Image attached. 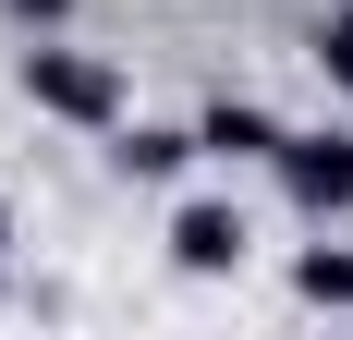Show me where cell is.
I'll use <instances>...</instances> for the list:
<instances>
[{
	"mask_svg": "<svg viewBox=\"0 0 353 340\" xmlns=\"http://www.w3.org/2000/svg\"><path fill=\"white\" fill-rule=\"evenodd\" d=\"M25 98L49 109V122H122V73L110 61H85V49H25Z\"/></svg>",
	"mask_w": 353,
	"mask_h": 340,
	"instance_id": "obj_1",
	"label": "cell"
},
{
	"mask_svg": "<svg viewBox=\"0 0 353 340\" xmlns=\"http://www.w3.org/2000/svg\"><path fill=\"white\" fill-rule=\"evenodd\" d=\"M281 195L305 219H353V134H281Z\"/></svg>",
	"mask_w": 353,
	"mask_h": 340,
	"instance_id": "obj_2",
	"label": "cell"
},
{
	"mask_svg": "<svg viewBox=\"0 0 353 340\" xmlns=\"http://www.w3.org/2000/svg\"><path fill=\"white\" fill-rule=\"evenodd\" d=\"M171 255H183L195 279H219V268H244V206H219V195L171 206Z\"/></svg>",
	"mask_w": 353,
	"mask_h": 340,
	"instance_id": "obj_3",
	"label": "cell"
},
{
	"mask_svg": "<svg viewBox=\"0 0 353 340\" xmlns=\"http://www.w3.org/2000/svg\"><path fill=\"white\" fill-rule=\"evenodd\" d=\"M195 146H208V158H281V109H256V98H208Z\"/></svg>",
	"mask_w": 353,
	"mask_h": 340,
	"instance_id": "obj_4",
	"label": "cell"
},
{
	"mask_svg": "<svg viewBox=\"0 0 353 340\" xmlns=\"http://www.w3.org/2000/svg\"><path fill=\"white\" fill-rule=\"evenodd\" d=\"M183 158H195V134H171V122H134L122 134V170H146V182H171Z\"/></svg>",
	"mask_w": 353,
	"mask_h": 340,
	"instance_id": "obj_5",
	"label": "cell"
},
{
	"mask_svg": "<svg viewBox=\"0 0 353 340\" xmlns=\"http://www.w3.org/2000/svg\"><path fill=\"white\" fill-rule=\"evenodd\" d=\"M292 292H305V304H353V243H317V255L292 268Z\"/></svg>",
	"mask_w": 353,
	"mask_h": 340,
	"instance_id": "obj_6",
	"label": "cell"
},
{
	"mask_svg": "<svg viewBox=\"0 0 353 340\" xmlns=\"http://www.w3.org/2000/svg\"><path fill=\"white\" fill-rule=\"evenodd\" d=\"M317 73H329V85L353 98V12H341V25H317Z\"/></svg>",
	"mask_w": 353,
	"mask_h": 340,
	"instance_id": "obj_7",
	"label": "cell"
},
{
	"mask_svg": "<svg viewBox=\"0 0 353 340\" xmlns=\"http://www.w3.org/2000/svg\"><path fill=\"white\" fill-rule=\"evenodd\" d=\"M12 12H25V25H61V12H73V0H12Z\"/></svg>",
	"mask_w": 353,
	"mask_h": 340,
	"instance_id": "obj_8",
	"label": "cell"
},
{
	"mask_svg": "<svg viewBox=\"0 0 353 340\" xmlns=\"http://www.w3.org/2000/svg\"><path fill=\"white\" fill-rule=\"evenodd\" d=\"M0 243H12V206H0Z\"/></svg>",
	"mask_w": 353,
	"mask_h": 340,
	"instance_id": "obj_9",
	"label": "cell"
},
{
	"mask_svg": "<svg viewBox=\"0 0 353 340\" xmlns=\"http://www.w3.org/2000/svg\"><path fill=\"white\" fill-rule=\"evenodd\" d=\"M341 134H353V122H341Z\"/></svg>",
	"mask_w": 353,
	"mask_h": 340,
	"instance_id": "obj_10",
	"label": "cell"
}]
</instances>
